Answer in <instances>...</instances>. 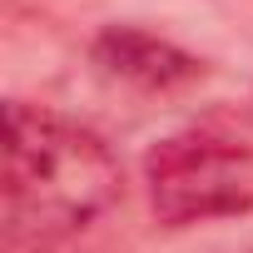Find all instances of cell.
I'll list each match as a JSON object with an SVG mask.
<instances>
[{
	"instance_id": "6da1fadb",
	"label": "cell",
	"mask_w": 253,
	"mask_h": 253,
	"mask_svg": "<svg viewBox=\"0 0 253 253\" xmlns=\"http://www.w3.org/2000/svg\"><path fill=\"white\" fill-rule=\"evenodd\" d=\"M119 159L75 119L10 99L5 109V223L10 238L55 243L119 199Z\"/></svg>"
},
{
	"instance_id": "7a4b0ae2",
	"label": "cell",
	"mask_w": 253,
	"mask_h": 253,
	"mask_svg": "<svg viewBox=\"0 0 253 253\" xmlns=\"http://www.w3.org/2000/svg\"><path fill=\"white\" fill-rule=\"evenodd\" d=\"M149 204L164 228L253 213V149L209 129L159 139L144 159Z\"/></svg>"
},
{
	"instance_id": "3957f363",
	"label": "cell",
	"mask_w": 253,
	"mask_h": 253,
	"mask_svg": "<svg viewBox=\"0 0 253 253\" xmlns=\"http://www.w3.org/2000/svg\"><path fill=\"white\" fill-rule=\"evenodd\" d=\"M94 65L134 89H179L189 80L204 75V60H194L189 50L149 35V30H134V25H109L99 30L94 40Z\"/></svg>"
}]
</instances>
